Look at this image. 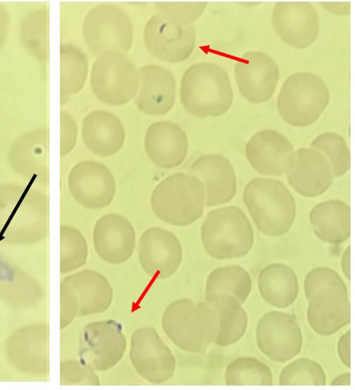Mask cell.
Here are the masks:
<instances>
[{
  "mask_svg": "<svg viewBox=\"0 0 355 390\" xmlns=\"http://www.w3.org/2000/svg\"><path fill=\"white\" fill-rule=\"evenodd\" d=\"M340 266L342 273L348 280H350V246H348L344 251L341 259Z\"/></svg>",
  "mask_w": 355,
  "mask_h": 390,
  "instance_id": "obj_42",
  "label": "cell"
},
{
  "mask_svg": "<svg viewBox=\"0 0 355 390\" xmlns=\"http://www.w3.org/2000/svg\"><path fill=\"white\" fill-rule=\"evenodd\" d=\"M188 173L203 184L207 207L226 204L236 196L237 179L233 166L220 153L199 156L191 164Z\"/></svg>",
  "mask_w": 355,
  "mask_h": 390,
  "instance_id": "obj_18",
  "label": "cell"
},
{
  "mask_svg": "<svg viewBox=\"0 0 355 390\" xmlns=\"http://www.w3.org/2000/svg\"><path fill=\"white\" fill-rule=\"evenodd\" d=\"M162 327L167 337L180 349L202 353L216 338L217 312L206 302L178 299L165 308Z\"/></svg>",
  "mask_w": 355,
  "mask_h": 390,
  "instance_id": "obj_3",
  "label": "cell"
},
{
  "mask_svg": "<svg viewBox=\"0 0 355 390\" xmlns=\"http://www.w3.org/2000/svg\"><path fill=\"white\" fill-rule=\"evenodd\" d=\"M327 375L322 366L310 358L301 357L288 364L280 372L279 384L324 386Z\"/></svg>",
  "mask_w": 355,
  "mask_h": 390,
  "instance_id": "obj_34",
  "label": "cell"
},
{
  "mask_svg": "<svg viewBox=\"0 0 355 390\" xmlns=\"http://www.w3.org/2000/svg\"><path fill=\"white\" fill-rule=\"evenodd\" d=\"M61 236L65 270L71 271L83 266L88 257V244L82 233L74 228L65 226L61 228Z\"/></svg>",
  "mask_w": 355,
  "mask_h": 390,
  "instance_id": "obj_36",
  "label": "cell"
},
{
  "mask_svg": "<svg viewBox=\"0 0 355 390\" xmlns=\"http://www.w3.org/2000/svg\"><path fill=\"white\" fill-rule=\"evenodd\" d=\"M331 386H350L351 385V374L349 372L341 373L336 376L330 382Z\"/></svg>",
  "mask_w": 355,
  "mask_h": 390,
  "instance_id": "obj_43",
  "label": "cell"
},
{
  "mask_svg": "<svg viewBox=\"0 0 355 390\" xmlns=\"http://www.w3.org/2000/svg\"><path fill=\"white\" fill-rule=\"evenodd\" d=\"M139 74L124 52H103L94 60L90 84L93 94L101 102L111 105L128 103L137 94Z\"/></svg>",
  "mask_w": 355,
  "mask_h": 390,
  "instance_id": "obj_7",
  "label": "cell"
},
{
  "mask_svg": "<svg viewBox=\"0 0 355 390\" xmlns=\"http://www.w3.org/2000/svg\"><path fill=\"white\" fill-rule=\"evenodd\" d=\"M238 88L248 101L260 103L269 101L276 89L279 69L274 58L261 51L241 55L234 67Z\"/></svg>",
  "mask_w": 355,
  "mask_h": 390,
  "instance_id": "obj_14",
  "label": "cell"
},
{
  "mask_svg": "<svg viewBox=\"0 0 355 390\" xmlns=\"http://www.w3.org/2000/svg\"><path fill=\"white\" fill-rule=\"evenodd\" d=\"M252 288L249 272L238 264L217 267L208 274L205 286L206 302L215 311L230 296L242 305L247 300Z\"/></svg>",
  "mask_w": 355,
  "mask_h": 390,
  "instance_id": "obj_26",
  "label": "cell"
},
{
  "mask_svg": "<svg viewBox=\"0 0 355 390\" xmlns=\"http://www.w3.org/2000/svg\"><path fill=\"white\" fill-rule=\"evenodd\" d=\"M81 135L85 146L92 153L109 157L122 148L126 132L122 121L114 113L94 110L82 121Z\"/></svg>",
  "mask_w": 355,
  "mask_h": 390,
  "instance_id": "obj_23",
  "label": "cell"
},
{
  "mask_svg": "<svg viewBox=\"0 0 355 390\" xmlns=\"http://www.w3.org/2000/svg\"><path fill=\"white\" fill-rule=\"evenodd\" d=\"M245 152L251 167L263 176L286 175L294 160L295 149L283 133L272 129L257 131L247 141Z\"/></svg>",
  "mask_w": 355,
  "mask_h": 390,
  "instance_id": "obj_17",
  "label": "cell"
},
{
  "mask_svg": "<svg viewBox=\"0 0 355 390\" xmlns=\"http://www.w3.org/2000/svg\"><path fill=\"white\" fill-rule=\"evenodd\" d=\"M242 305L230 296L216 310L218 329L214 344L226 347L236 344L245 335L248 326V316Z\"/></svg>",
  "mask_w": 355,
  "mask_h": 390,
  "instance_id": "obj_30",
  "label": "cell"
},
{
  "mask_svg": "<svg viewBox=\"0 0 355 390\" xmlns=\"http://www.w3.org/2000/svg\"><path fill=\"white\" fill-rule=\"evenodd\" d=\"M308 219L315 235L329 244H340L351 235V209L345 201L329 199L315 204Z\"/></svg>",
  "mask_w": 355,
  "mask_h": 390,
  "instance_id": "obj_24",
  "label": "cell"
},
{
  "mask_svg": "<svg viewBox=\"0 0 355 390\" xmlns=\"http://www.w3.org/2000/svg\"><path fill=\"white\" fill-rule=\"evenodd\" d=\"M319 3L330 13L336 15H347L351 12L349 1H322Z\"/></svg>",
  "mask_w": 355,
  "mask_h": 390,
  "instance_id": "obj_40",
  "label": "cell"
},
{
  "mask_svg": "<svg viewBox=\"0 0 355 390\" xmlns=\"http://www.w3.org/2000/svg\"><path fill=\"white\" fill-rule=\"evenodd\" d=\"M201 240L207 254L217 260L244 257L253 247L254 232L244 212L229 205L208 212L201 226Z\"/></svg>",
  "mask_w": 355,
  "mask_h": 390,
  "instance_id": "obj_4",
  "label": "cell"
},
{
  "mask_svg": "<svg viewBox=\"0 0 355 390\" xmlns=\"http://www.w3.org/2000/svg\"><path fill=\"white\" fill-rule=\"evenodd\" d=\"M259 350L271 360L284 363L297 356L302 349L303 335L294 316L272 310L263 314L255 331Z\"/></svg>",
  "mask_w": 355,
  "mask_h": 390,
  "instance_id": "obj_9",
  "label": "cell"
},
{
  "mask_svg": "<svg viewBox=\"0 0 355 390\" xmlns=\"http://www.w3.org/2000/svg\"><path fill=\"white\" fill-rule=\"evenodd\" d=\"M78 294L79 315L85 316L105 312L113 297L108 279L92 270H83L71 278Z\"/></svg>",
  "mask_w": 355,
  "mask_h": 390,
  "instance_id": "obj_28",
  "label": "cell"
},
{
  "mask_svg": "<svg viewBox=\"0 0 355 390\" xmlns=\"http://www.w3.org/2000/svg\"><path fill=\"white\" fill-rule=\"evenodd\" d=\"M140 82L134 103L138 109L149 115H164L173 108L176 80L173 74L156 64H147L138 69Z\"/></svg>",
  "mask_w": 355,
  "mask_h": 390,
  "instance_id": "obj_21",
  "label": "cell"
},
{
  "mask_svg": "<svg viewBox=\"0 0 355 390\" xmlns=\"http://www.w3.org/2000/svg\"><path fill=\"white\" fill-rule=\"evenodd\" d=\"M10 15L8 9L0 2V49L4 44L9 27Z\"/></svg>",
  "mask_w": 355,
  "mask_h": 390,
  "instance_id": "obj_41",
  "label": "cell"
},
{
  "mask_svg": "<svg viewBox=\"0 0 355 390\" xmlns=\"http://www.w3.org/2000/svg\"><path fill=\"white\" fill-rule=\"evenodd\" d=\"M286 176L290 187L306 198L319 196L326 192L334 178L327 158L311 147L295 150L292 164Z\"/></svg>",
  "mask_w": 355,
  "mask_h": 390,
  "instance_id": "obj_20",
  "label": "cell"
},
{
  "mask_svg": "<svg viewBox=\"0 0 355 390\" xmlns=\"http://www.w3.org/2000/svg\"><path fill=\"white\" fill-rule=\"evenodd\" d=\"M20 40L25 49L42 62L49 59V10L42 7L28 13L22 21Z\"/></svg>",
  "mask_w": 355,
  "mask_h": 390,
  "instance_id": "obj_31",
  "label": "cell"
},
{
  "mask_svg": "<svg viewBox=\"0 0 355 390\" xmlns=\"http://www.w3.org/2000/svg\"><path fill=\"white\" fill-rule=\"evenodd\" d=\"M92 239L99 257L112 264L126 262L135 247L133 226L127 219L116 213L106 214L97 220Z\"/></svg>",
  "mask_w": 355,
  "mask_h": 390,
  "instance_id": "obj_19",
  "label": "cell"
},
{
  "mask_svg": "<svg viewBox=\"0 0 355 390\" xmlns=\"http://www.w3.org/2000/svg\"><path fill=\"white\" fill-rule=\"evenodd\" d=\"M126 347V337L119 323L113 319L93 321L81 332L79 356L94 371H104L121 360Z\"/></svg>",
  "mask_w": 355,
  "mask_h": 390,
  "instance_id": "obj_10",
  "label": "cell"
},
{
  "mask_svg": "<svg viewBox=\"0 0 355 390\" xmlns=\"http://www.w3.org/2000/svg\"><path fill=\"white\" fill-rule=\"evenodd\" d=\"M224 381L228 386H270L273 383V375L269 366L260 359L251 356H242L227 365Z\"/></svg>",
  "mask_w": 355,
  "mask_h": 390,
  "instance_id": "obj_32",
  "label": "cell"
},
{
  "mask_svg": "<svg viewBox=\"0 0 355 390\" xmlns=\"http://www.w3.org/2000/svg\"><path fill=\"white\" fill-rule=\"evenodd\" d=\"M154 5L159 13L181 25L187 26L198 19L204 12L207 2L157 1Z\"/></svg>",
  "mask_w": 355,
  "mask_h": 390,
  "instance_id": "obj_37",
  "label": "cell"
},
{
  "mask_svg": "<svg viewBox=\"0 0 355 390\" xmlns=\"http://www.w3.org/2000/svg\"><path fill=\"white\" fill-rule=\"evenodd\" d=\"M129 357L137 373L152 384L170 379L176 367L174 355L154 328H141L133 333Z\"/></svg>",
  "mask_w": 355,
  "mask_h": 390,
  "instance_id": "obj_12",
  "label": "cell"
},
{
  "mask_svg": "<svg viewBox=\"0 0 355 390\" xmlns=\"http://www.w3.org/2000/svg\"><path fill=\"white\" fill-rule=\"evenodd\" d=\"M60 53V105L67 103L71 96L83 87L88 70L84 52L69 43H63Z\"/></svg>",
  "mask_w": 355,
  "mask_h": 390,
  "instance_id": "obj_29",
  "label": "cell"
},
{
  "mask_svg": "<svg viewBox=\"0 0 355 390\" xmlns=\"http://www.w3.org/2000/svg\"><path fill=\"white\" fill-rule=\"evenodd\" d=\"M337 353L342 364L349 369L351 368L350 330L339 338L337 343Z\"/></svg>",
  "mask_w": 355,
  "mask_h": 390,
  "instance_id": "obj_39",
  "label": "cell"
},
{
  "mask_svg": "<svg viewBox=\"0 0 355 390\" xmlns=\"http://www.w3.org/2000/svg\"><path fill=\"white\" fill-rule=\"evenodd\" d=\"M303 287L308 300L315 295L325 293L348 296L345 281L336 270L327 266L311 269L304 278Z\"/></svg>",
  "mask_w": 355,
  "mask_h": 390,
  "instance_id": "obj_35",
  "label": "cell"
},
{
  "mask_svg": "<svg viewBox=\"0 0 355 390\" xmlns=\"http://www.w3.org/2000/svg\"><path fill=\"white\" fill-rule=\"evenodd\" d=\"M82 34L92 54L109 51L126 53L132 46L133 30L124 10L113 3H102L91 8L85 15Z\"/></svg>",
  "mask_w": 355,
  "mask_h": 390,
  "instance_id": "obj_8",
  "label": "cell"
},
{
  "mask_svg": "<svg viewBox=\"0 0 355 390\" xmlns=\"http://www.w3.org/2000/svg\"><path fill=\"white\" fill-rule=\"evenodd\" d=\"M310 147L320 152L328 160L333 175L338 178L346 174L351 166V156L345 138L334 132H325L317 135Z\"/></svg>",
  "mask_w": 355,
  "mask_h": 390,
  "instance_id": "obj_33",
  "label": "cell"
},
{
  "mask_svg": "<svg viewBox=\"0 0 355 390\" xmlns=\"http://www.w3.org/2000/svg\"><path fill=\"white\" fill-rule=\"evenodd\" d=\"M306 319L311 328L320 336H331L351 321L349 297L334 293L314 296L308 300Z\"/></svg>",
  "mask_w": 355,
  "mask_h": 390,
  "instance_id": "obj_25",
  "label": "cell"
},
{
  "mask_svg": "<svg viewBox=\"0 0 355 390\" xmlns=\"http://www.w3.org/2000/svg\"><path fill=\"white\" fill-rule=\"evenodd\" d=\"M68 185L74 199L84 207L92 210L108 206L116 191L110 170L94 160H83L76 164L69 174Z\"/></svg>",
  "mask_w": 355,
  "mask_h": 390,
  "instance_id": "obj_15",
  "label": "cell"
},
{
  "mask_svg": "<svg viewBox=\"0 0 355 390\" xmlns=\"http://www.w3.org/2000/svg\"><path fill=\"white\" fill-rule=\"evenodd\" d=\"M180 99L185 110L195 117L224 115L233 101L228 73L220 65L209 61L191 65L181 79Z\"/></svg>",
  "mask_w": 355,
  "mask_h": 390,
  "instance_id": "obj_1",
  "label": "cell"
},
{
  "mask_svg": "<svg viewBox=\"0 0 355 390\" xmlns=\"http://www.w3.org/2000/svg\"><path fill=\"white\" fill-rule=\"evenodd\" d=\"M144 147L154 164L162 169H172L184 161L188 141L185 131L176 123L158 121L147 127Z\"/></svg>",
  "mask_w": 355,
  "mask_h": 390,
  "instance_id": "obj_22",
  "label": "cell"
},
{
  "mask_svg": "<svg viewBox=\"0 0 355 390\" xmlns=\"http://www.w3.org/2000/svg\"><path fill=\"white\" fill-rule=\"evenodd\" d=\"M242 201L258 230L264 235L282 236L295 221V199L279 180L252 178L244 187Z\"/></svg>",
  "mask_w": 355,
  "mask_h": 390,
  "instance_id": "obj_2",
  "label": "cell"
},
{
  "mask_svg": "<svg viewBox=\"0 0 355 390\" xmlns=\"http://www.w3.org/2000/svg\"><path fill=\"white\" fill-rule=\"evenodd\" d=\"M257 285L263 300L278 309L292 305L299 291L295 271L288 265L280 262L264 266L258 273Z\"/></svg>",
  "mask_w": 355,
  "mask_h": 390,
  "instance_id": "obj_27",
  "label": "cell"
},
{
  "mask_svg": "<svg viewBox=\"0 0 355 390\" xmlns=\"http://www.w3.org/2000/svg\"><path fill=\"white\" fill-rule=\"evenodd\" d=\"M143 40L153 56L166 62L178 63L192 53L196 32L193 26L181 25L158 12L147 21Z\"/></svg>",
  "mask_w": 355,
  "mask_h": 390,
  "instance_id": "obj_11",
  "label": "cell"
},
{
  "mask_svg": "<svg viewBox=\"0 0 355 390\" xmlns=\"http://www.w3.org/2000/svg\"><path fill=\"white\" fill-rule=\"evenodd\" d=\"M150 204L154 213L161 221L176 226L190 225L203 214V184L189 173H173L155 187Z\"/></svg>",
  "mask_w": 355,
  "mask_h": 390,
  "instance_id": "obj_5",
  "label": "cell"
},
{
  "mask_svg": "<svg viewBox=\"0 0 355 390\" xmlns=\"http://www.w3.org/2000/svg\"><path fill=\"white\" fill-rule=\"evenodd\" d=\"M329 100V87L320 76L309 71H298L283 83L276 108L288 124L306 127L319 119Z\"/></svg>",
  "mask_w": 355,
  "mask_h": 390,
  "instance_id": "obj_6",
  "label": "cell"
},
{
  "mask_svg": "<svg viewBox=\"0 0 355 390\" xmlns=\"http://www.w3.org/2000/svg\"><path fill=\"white\" fill-rule=\"evenodd\" d=\"M76 121L65 111H60V155L67 154L74 148L77 137Z\"/></svg>",
  "mask_w": 355,
  "mask_h": 390,
  "instance_id": "obj_38",
  "label": "cell"
},
{
  "mask_svg": "<svg viewBox=\"0 0 355 390\" xmlns=\"http://www.w3.org/2000/svg\"><path fill=\"white\" fill-rule=\"evenodd\" d=\"M272 23L280 40L296 49L308 47L319 34L318 14L308 1L276 2Z\"/></svg>",
  "mask_w": 355,
  "mask_h": 390,
  "instance_id": "obj_13",
  "label": "cell"
},
{
  "mask_svg": "<svg viewBox=\"0 0 355 390\" xmlns=\"http://www.w3.org/2000/svg\"><path fill=\"white\" fill-rule=\"evenodd\" d=\"M140 264L150 277L165 279L172 275L182 261V247L170 231L151 227L141 235L138 245Z\"/></svg>",
  "mask_w": 355,
  "mask_h": 390,
  "instance_id": "obj_16",
  "label": "cell"
}]
</instances>
